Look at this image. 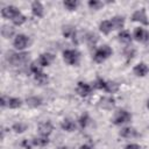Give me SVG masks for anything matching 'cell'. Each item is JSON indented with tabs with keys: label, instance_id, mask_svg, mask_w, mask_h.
<instances>
[{
	"label": "cell",
	"instance_id": "6da1fadb",
	"mask_svg": "<svg viewBox=\"0 0 149 149\" xmlns=\"http://www.w3.org/2000/svg\"><path fill=\"white\" fill-rule=\"evenodd\" d=\"M7 62L14 66L22 65L28 62L29 59V54L28 52H8L7 55Z\"/></svg>",
	"mask_w": 149,
	"mask_h": 149
},
{
	"label": "cell",
	"instance_id": "7a4b0ae2",
	"mask_svg": "<svg viewBox=\"0 0 149 149\" xmlns=\"http://www.w3.org/2000/svg\"><path fill=\"white\" fill-rule=\"evenodd\" d=\"M112 55V49L108 47V45H102V47H100L97 51H95V54H94V56H93V59H94V62H97V63H102L105 59H107L109 56Z\"/></svg>",
	"mask_w": 149,
	"mask_h": 149
},
{
	"label": "cell",
	"instance_id": "3957f363",
	"mask_svg": "<svg viewBox=\"0 0 149 149\" xmlns=\"http://www.w3.org/2000/svg\"><path fill=\"white\" fill-rule=\"evenodd\" d=\"M132 120V115L125 111V109H119L115 112L114 114V118H113V123L119 126V125H122V123H126V122H129Z\"/></svg>",
	"mask_w": 149,
	"mask_h": 149
},
{
	"label": "cell",
	"instance_id": "277c9868",
	"mask_svg": "<svg viewBox=\"0 0 149 149\" xmlns=\"http://www.w3.org/2000/svg\"><path fill=\"white\" fill-rule=\"evenodd\" d=\"M63 56H64V61L70 64V65H77L79 63V58H80V54L77 51V50H72V49H69V50H65L63 52Z\"/></svg>",
	"mask_w": 149,
	"mask_h": 149
},
{
	"label": "cell",
	"instance_id": "5b68a950",
	"mask_svg": "<svg viewBox=\"0 0 149 149\" xmlns=\"http://www.w3.org/2000/svg\"><path fill=\"white\" fill-rule=\"evenodd\" d=\"M20 14H21V13H20L19 8H16L15 6H6V7H3L2 10H1V15H2L5 19H10L12 21H13L16 16H19Z\"/></svg>",
	"mask_w": 149,
	"mask_h": 149
},
{
	"label": "cell",
	"instance_id": "8992f818",
	"mask_svg": "<svg viewBox=\"0 0 149 149\" xmlns=\"http://www.w3.org/2000/svg\"><path fill=\"white\" fill-rule=\"evenodd\" d=\"M134 38L139 42H147L149 40V33L143 29V28H135L134 29V34H133Z\"/></svg>",
	"mask_w": 149,
	"mask_h": 149
},
{
	"label": "cell",
	"instance_id": "52a82bcc",
	"mask_svg": "<svg viewBox=\"0 0 149 149\" xmlns=\"http://www.w3.org/2000/svg\"><path fill=\"white\" fill-rule=\"evenodd\" d=\"M98 106L102 109H108L109 111L115 106V99L112 98V97H104L99 100Z\"/></svg>",
	"mask_w": 149,
	"mask_h": 149
},
{
	"label": "cell",
	"instance_id": "ba28073f",
	"mask_svg": "<svg viewBox=\"0 0 149 149\" xmlns=\"http://www.w3.org/2000/svg\"><path fill=\"white\" fill-rule=\"evenodd\" d=\"M132 20L135 21V22H140L142 24H146V26L149 23L148 22V19H147V15H146V10L143 8L140 9V10L134 12L133 15H132Z\"/></svg>",
	"mask_w": 149,
	"mask_h": 149
},
{
	"label": "cell",
	"instance_id": "9c48e42d",
	"mask_svg": "<svg viewBox=\"0 0 149 149\" xmlns=\"http://www.w3.org/2000/svg\"><path fill=\"white\" fill-rule=\"evenodd\" d=\"M28 43H29V38L23 34H19L14 40V47L19 50L24 49L28 45Z\"/></svg>",
	"mask_w": 149,
	"mask_h": 149
},
{
	"label": "cell",
	"instance_id": "30bf717a",
	"mask_svg": "<svg viewBox=\"0 0 149 149\" xmlns=\"http://www.w3.org/2000/svg\"><path fill=\"white\" fill-rule=\"evenodd\" d=\"M52 125H51V122L50 121H44V122H41L40 125H38V132H40V134L42 135V136H45V137H48V135L52 132Z\"/></svg>",
	"mask_w": 149,
	"mask_h": 149
},
{
	"label": "cell",
	"instance_id": "8fae6325",
	"mask_svg": "<svg viewBox=\"0 0 149 149\" xmlns=\"http://www.w3.org/2000/svg\"><path fill=\"white\" fill-rule=\"evenodd\" d=\"M54 59H55V56L52 55V54H42L40 57H38V59H37V63L41 65V66H48V65H50L52 62H54Z\"/></svg>",
	"mask_w": 149,
	"mask_h": 149
},
{
	"label": "cell",
	"instance_id": "7c38bea8",
	"mask_svg": "<svg viewBox=\"0 0 149 149\" xmlns=\"http://www.w3.org/2000/svg\"><path fill=\"white\" fill-rule=\"evenodd\" d=\"M91 90H92V87H91L88 84L84 83V81H79L78 85H77V93H78L79 95H81V97L88 95L90 92H91Z\"/></svg>",
	"mask_w": 149,
	"mask_h": 149
},
{
	"label": "cell",
	"instance_id": "4fadbf2b",
	"mask_svg": "<svg viewBox=\"0 0 149 149\" xmlns=\"http://www.w3.org/2000/svg\"><path fill=\"white\" fill-rule=\"evenodd\" d=\"M120 135L122 137H125V139H132V137H136L137 136V132L133 127H125V128L121 129Z\"/></svg>",
	"mask_w": 149,
	"mask_h": 149
},
{
	"label": "cell",
	"instance_id": "5bb4252c",
	"mask_svg": "<svg viewBox=\"0 0 149 149\" xmlns=\"http://www.w3.org/2000/svg\"><path fill=\"white\" fill-rule=\"evenodd\" d=\"M31 13L34 16H37V17L43 16V6L40 1H34L31 3Z\"/></svg>",
	"mask_w": 149,
	"mask_h": 149
},
{
	"label": "cell",
	"instance_id": "9a60e30c",
	"mask_svg": "<svg viewBox=\"0 0 149 149\" xmlns=\"http://www.w3.org/2000/svg\"><path fill=\"white\" fill-rule=\"evenodd\" d=\"M26 102H27V105L29 107L36 108V107L42 105V98L41 97H36V95H31V97H28L26 99Z\"/></svg>",
	"mask_w": 149,
	"mask_h": 149
},
{
	"label": "cell",
	"instance_id": "2e32d148",
	"mask_svg": "<svg viewBox=\"0 0 149 149\" xmlns=\"http://www.w3.org/2000/svg\"><path fill=\"white\" fill-rule=\"evenodd\" d=\"M148 66L144 64V63H139L137 65H135L134 68V73L139 77H144L147 73H148Z\"/></svg>",
	"mask_w": 149,
	"mask_h": 149
},
{
	"label": "cell",
	"instance_id": "e0dca14e",
	"mask_svg": "<svg viewBox=\"0 0 149 149\" xmlns=\"http://www.w3.org/2000/svg\"><path fill=\"white\" fill-rule=\"evenodd\" d=\"M99 29H100V31H101L102 34H106V35H107V34H109V33L112 31V29H114V27H113L111 20H105V21H102V22L100 23Z\"/></svg>",
	"mask_w": 149,
	"mask_h": 149
},
{
	"label": "cell",
	"instance_id": "ac0fdd59",
	"mask_svg": "<svg viewBox=\"0 0 149 149\" xmlns=\"http://www.w3.org/2000/svg\"><path fill=\"white\" fill-rule=\"evenodd\" d=\"M63 35L66 38H72L74 41L76 38V29L71 26H64L63 27Z\"/></svg>",
	"mask_w": 149,
	"mask_h": 149
},
{
	"label": "cell",
	"instance_id": "d6986e66",
	"mask_svg": "<svg viewBox=\"0 0 149 149\" xmlns=\"http://www.w3.org/2000/svg\"><path fill=\"white\" fill-rule=\"evenodd\" d=\"M61 126H62V129L65 132H73L76 129V125L71 119H65Z\"/></svg>",
	"mask_w": 149,
	"mask_h": 149
},
{
	"label": "cell",
	"instance_id": "ffe728a7",
	"mask_svg": "<svg viewBox=\"0 0 149 149\" xmlns=\"http://www.w3.org/2000/svg\"><path fill=\"white\" fill-rule=\"evenodd\" d=\"M111 22H112L114 29H121L125 24V19H123V16H114L111 20Z\"/></svg>",
	"mask_w": 149,
	"mask_h": 149
},
{
	"label": "cell",
	"instance_id": "44dd1931",
	"mask_svg": "<svg viewBox=\"0 0 149 149\" xmlns=\"http://www.w3.org/2000/svg\"><path fill=\"white\" fill-rule=\"evenodd\" d=\"M85 40H86V43L88 47H94L95 43L98 42V35L94 33H87Z\"/></svg>",
	"mask_w": 149,
	"mask_h": 149
},
{
	"label": "cell",
	"instance_id": "7402d4cb",
	"mask_svg": "<svg viewBox=\"0 0 149 149\" xmlns=\"http://www.w3.org/2000/svg\"><path fill=\"white\" fill-rule=\"evenodd\" d=\"M34 76H35V79L41 84V85H44V84H47L48 83V80H49V78H48V76L45 74V73H43L42 71H38V72H36V73H34Z\"/></svg>",
	"mask_w": 149,
	"mask_h": 149
},
{
	"label": "cell",
	"instance_id": "603a6c76",
	"mask_svg": "<svg viewBox=\"0 0 149 149\" xmlns=\"http://www.w3.org/2000/svg\"><path fill=\"white\" fill-rule=\"evenodd\" d=\"M1 35L5 37V38H9L14 35V28L13 27H9V26H3L1 28Z\"/></svg>",
	"mask_w": 149,
	"mask_h": 149
},
{
	"label": "cell",
	"instance_id": "cb8c5ba5",
	"mask_svg": "<svg viewBox=\"0 0 149 149\" xmlns=\"http://www.w3.org/2000/svg\"><path fill=\"white\" fill-rule=\"evenodd\" d=\"M21 105H22V101H21V99H19V98H8V107L9 108H19V107H21Z\"/></svg>",
	"mask_w": 149,
	"mask_h": 149
},
{
	"label": "cell",
	"instance_id": "d4e9b609",
	"mask_svg": "<svg viewBox=\"0 0 149 149\" xmlns=\"http://www.w3.org/2000/svg\"><path fill=\"white\" fill-rule=\"evenodd\" d=\"M31 143H33V144H35V146H41V147H43V146H45V144H48V143H49V140H48V137L42 136V137L33 139V140H31Z\"/></svg>",
	"mask_w": 149,
	"mask_h": 149
},
{
	"label": "cell",
	"instance_id": "484cf974",
	"mask_svg": "<svg viewBox=\"0 0 149 149\" xmlns=\"http://www.w3.org/2000/svg\"><path fill=\"white\" fill-rule=\"evenodd\" d=\"M78 1H74V0H65L64 2H63V5H64V7L66 8V9H69V10H74L76 8H77V6H78Z\"/></svg>",
	"mask_w": 149,
	"mask_h": 149
},
{
	"label": "cell",
	"instance_id": "4316f807",
	"mask_svg": "<svg viewBox=\"0 0 149 149\" xmlns=\"http://www.w3.org/2000/svg\"><path fill=\"white\" fill-rule=\"evenodd\" d=\"M119 40L121 42H123V43H129L132 41V37H130V34L128 31L123 30V31H120L119 33Z\"/></svg>",
	"mask_w": 149,
	"mask_h": 149
},
{
	"label": "cell",
	"instance_id": "83f0119b",
	"mask_svg": "<svg viewBox=\"0 0 149 149\" xmlns=\"http://www.w3.org/2000/svg\"><path fill=\"white\" fill-rule=\"evenodd\" d=\"M13 130L15 132V133H23L24 130H27V125L26 123H22V122H17V123H14L13 125Z\"/></svg>",
	"mask_w": 149,
	"mask_h": 149
},
{
	"label": "cell",
	"instance_id": "f1b7e54d",
	"mask_svg": "<svg viewBox=\"0 0 149 149\" xmlns=\"http://www.w3.org/2000/svg\"><path fill=\"white\" fill-rule=\"evenodd\" d=\"M94 87H95V88H99V90H105V91H106L107 81H105V80L101 79V78H97V80H95V83H94Z\"/></svg>",
	"mask_w": 149,
	"mask_h": 149
},
{
	"label": "cell",
	"instance_id": "f546056e",
	"mask_svg": "<svg viewBox=\"0 0 149 149\" xmlns=\"http://www.w3.org/2000/svg\"><path fill=\"white\" fill-rule=\"evenodd\" d=\"M88 122H90V116H88L87 113H84V114L79 118V125H80V127H81V128H85V127L88 125Z\"/></svg>",
	"mask_w": 149,
	"mask_h": 149
},
{
	"label": "cell",
	"instance_id": "4dcf8cb0",
	"mask_svg": "<svg viewBox=\"0 0 149 149\" xmlns=\"http://www.w3.org/2000/svg\"><path fill=\"white\" fill-rule=\"evenodd\" d=\"M88 6L92 8V9H100L102 6H104V3L101 2V1H99V0H90L88 1Z\"/></svg>",
	"mask_w": 149,
	"mask_h": 149
},
{
	"label": "cell",
	"instance_id": "1f68e13d",
	"mask_svg": "<svg viewBox=\"0 0 149 149\" xmlns=\"http://www.w3.org/2000/svg\"><path fill=\"white\" fill-rule=\"evenodd\" d=\"M118 88H119V85L116 83H114V81H108L107 83V87H106L107 92H112L113 93V92H116Z\"/></svg>",
	"mask_w": 149,
	"mask_h": 149
},
{
	"label": "cell",
	"instance_id": "d6a6232c",
	"mask_svg": "<svg viewBox=\"0 0 149 149\" xmlns=\"http://www.w3.org/2000/svg\"><path fill=\"white\" fill-rule=\"evenodd\" d=\"M24 22H26V16L22 15V14H20L19 16H16V17L13 20V23H14L15 26H21V24L24 23Z\"/></svg>",
	"mask_w": 149,
	"mask_h": 149
},
{
	"label": "cell",
	"instance_id": "836d02e7",
	"mask_svg": "<svg viewBox=\"0 0 149 149\" xmlns=\"http://www.w3.org/2000/svg\"><path fill=\"white\" fill-rule=\"evenodd\" d=\"M135 55V50L133 48H126L125 49V56L128 58V59H132Z\"/></svg>",
	"mask_w": 149,
	"mask_h": 149
},
{
	"label": "cell",
	"instance_id": "e575fe53",
	"mask_svg": "<svg viewBox=\"0 0 149 149\" xmlns=\"http://www.w3.org/2000/svg\"><path fill=\"white\" fill-rule=\"evenodd\" d=\"M22 146H23L26 149H31V146H30V143L28 142V140H23V141H22Z\"/></svg>",
	"mask_w": 149,
	"mask_h": 149
},
{
	"label": "cell",
	"instance_id": "d590c367",
	"mask_svg": "<svg viewBox=\"0 0 149 149\" xmlns=\"http://www.w3.org/2000/svg\"><path fill=\"white\" fill-rule=\"evenodd\" d=\"M125 149H141V148H140V146H137V144H134V143H133V144H128Z\"/></svg>",
	"mask_w": 149,
	"mask_h": 149
},
{
	"label": "cell",
	"instance_id": "8d00e7d4",
	"mask_svg": "<svg viewBox=\"0 0 149 149\" xmlns=\"http://www.w3.org/2000/svg\"><path fill=\"white\" fill-rule=\"evenodd\" d=\"M0 102H1V107H5L6 105H8V99H7V101H6V97H1Z\"/></svg>",
	"mask_w": 149,
	"mask_h": 149
},
{
	"label": "cell",
	"instance_id": "74e56055",
	"mask_svg": "<svg viewBox=\"0 0 149 149\" xmlns=\"http://www.w3.org/2000/svg\"><path fill=\"white\" fill-rule=\"evenodd\" d=\"M79 149H93V148H92L91 146H88V144H83Z\"/></svg>",
	"mask_w": 149,
	"mask_h": 149
},
{
	"label": "cell",
	"instance_id": "f35d334b",
	"mask_svg": "<svg viewBox=\"0 0 149 149\" xmlns=\"http://www.w3.org/2000/svg\"><path fill=\"white\" fill-rule=\"evenodd\" d=\"M58 149H69V148H68V147H65V146H62V147H59Z\"/></svg>",
	"mask_w": 149,
	"mask_h": 149
},
{
	"label": "cell",
	"instance_id": "ab89813d",
	"mask_svg": "<svg viewBox=\"0 0 149 149\" xmlns=\"http://www.w3.org/2000/svg\"><path fill=\"white\" fill-rule=\"evenodd\" d=\"M147 107L149 108V100H148V102H147Z\"/></svg>",
	"mask_w": 149,
	"mask_h": 149
}]
</instances>
